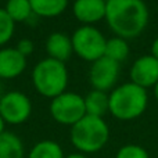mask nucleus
Returning a JSON list of instances; mask_svg holds the SVG:
<instances>
[{
    "mask_svg": "<svg viewBox=\"0 0 158 158\" xmlns=\"http://www.w3.org/2000/svg\"><path fill=\"white\" fill-rule=\"evenodd\" d=\"M35 89L44 97L54 98L65 92L68 85V71L64 63L47 57L39 61L32 72Z\"/></svg>",
    "mask_w": 158,
    "mask_h": 158,
    "instance_id": "nucleus-4",
    "label": "nucleus"
},
{
    "mask_svg": "<svg viewBox=\"0 0 158 158\" xmlns=\"http://www.w3.org/2000/svg\"><path fill=\"white\" fill-rule=\"evenodd\" d=\"M74 53L81 58L94 63L96 60L104 57L107 39L93 25H83L78 28L71 38Z\"/></svg>",
    "mask_w": 158,
    "mask_h": 158,
    "instance_id": "nucleus-5",
    "label": "nucleus"
},
{
    "mask_svg": "<svg viewBox=\"0 0 158 158\" xmlns=\"http://www.w3.org/2000/svg\"><path fill=\"white\" fill-rule=\"evenodd\" d=\"M118 75H119V63L104 56L92 64L89 81L94 90L107 92L115 86Z\"/></svg>",
    "mask_w": 158,
    "mask_h": 158,
    "instance_id": "nucleus-8",
    "label": "nucleus"
},
{
    "mask_svg": "<svg viewBox=\"0 0 158 158\" xmlns=\"http://www.w3.org/2000/svg\"><path fill=\"white\" fill-rule=\"evenodd\" d=\"M151 56H154L158 60V38L154 39L153 44H151Z\"/></svg>",
    "mask_w": 158,
    "mask_h": 158,
    "instance_id": "nucleus-22",
    "label": "nucleus"
},
{
    "mask_svg": "<svg viewBox=\"0 0 158 158\" xmlns=\"http://www.w3.org/2000/svg\"><path fill=\"white\" fill-rule=\"evenodd\" d=\"M28 158H65V156L58 143L53 140H42L32 147Z\"/></svg>",
    "mask_w": 158,
    "mask_h": 158,
    "instance_id": "nucleus-16",
    "label": "nucleus"
},
{
    "mask_svg": "<svg viewBox=\"0 0 158 158\" xmlns=\"http://www.w3.org/2000/svg\"><path fill=\"white\" fill-rule=\"evenodd\" d=\"M83 98L86 115L103 118L107 112H110V94H107V92L93 89Z\"/></svg>",
    "mask_w": 158,
    "mask_h": 158,
    "instance_id": "nucleus-13",
    "label": "nucleus"
},
{
    "mask_svg": "<svg viewBox=\"0 0 158 158\" xmlns=\"http://www.w3.org/2000/svg\"><path fill=\"white\" fill-rule=\"evenodd\" d=\"M22 158H25V157H22Z\"/></svg>",
    "mask_w": 158,
    "mask_h": 158,
    "instance_id": "nucleus-27",
    "label": "nucleus"
},
{
    "mask_svg": "<svg viewBox=\"0 0 158 158\" xmlns=\"http://www.w3.org/2000/svg\"><path fill=\"white\" fill-rule=\"evenodd\" d=\"M46 52L50 58L65 63L74 53L71 38L61 32H54L46 40Z\"/></svg>",
    "mask_w": 158,
    "mask_h": 158,
    "instance_id": "nucleus-12",
    "label": "nucleus"
},
{
    "mask_svg": "<svg viewBox=\"0 0 158 158\" xmlns=\"http://www.w3.org/2000/svg\"><path fill=\"white\" fill-rule=\"evenodd\" d=\"M115 158H150L144 147L137 144H125L117 151Z\"/></svg>",
    "mask_w": 158,
    "mask_h": 158,
    "instance_id": "nucleus-20",
    "label": "nucleus"
},
{
    "mask_svg": "<svg viewBox=\"0 0 158 158\" xmlns=\"http://www.w3.org/2000/svg\"><path fill=\"white\" fill-rule=\"evenodd\" d=\"M33 14L39 17L60 15L68 6V0H29Z\"/></svg>",
    "mask_w": 158,
    "mask_h": 158,
    "instance_id": "nucleus-15",
    "label": "nucleus"
},
{
    "mask_svg": "<svg viewBox=\"0 0 158 158\" xmlns=\"http://www.w3.org/2000/svg\"><path fill=\"white\" fill-rule=\"evenodd\" d=\"M148 104L147 90L128 82L110 93V112L119 121H132L146 111Z\"/></svg>",
    "mask_w": 158,
    "mask_h": 158,
    "instance_id": "nucleus-2",
    "label": "nucleus"
},
{
    "mask_svg": "<svg viewBox=\"0 0 158 158\" xmlns=\"http://www.w3.org/2000/svg\"><path fill=\"white\" fill-rule=\"evenodd\" d=\"M17 50H18L19 53H21L22 56H29L31 53H32V50H33V44H32V42L29 40V39H22L21 42L18 43V46L15 47Z\"/></svg>",
    "mask_w": 158,
    "mask_h": 158,
    "instance_id": "nucleus-21",
    "label": "nucleus"
},
{
    "mask_svg": "<svg viewBox=\"0 0 158 158\" xmlns=\"http://www.w3.org/2000/svg\"><path fill=\"white\" fill-rule=\"evenodd\" d=\"M50 114L56 122L74 126L86 115L85 98L78 93L64 92L52 100Z\"/></svg>",
    "mask_w": 158,
    "mask_h": 158,
    "instance_id": "nucleus-6",
    "label": "nucleus"
},
{
    "mask_svg": "<svg viewBox=\"0 0 158 158\" xmlns=\"http://www.w3.org/2000/svg\"><path fill=\"white\" fill-rule=\"evenodd\" d=\"M131 82L147 90L158 83V60L154 56L146 54L139 57L131 67Z\"/></svg>",
    "mask_w": 158,
    "mask_h": 158,
    "instance_id": "nucleus-9",
    "label": "nucleus"
},
{
    "mask_svg": "<svg viewBox=\"0 0 158 158\" xmlns=\"http://www.w3.org/2000/svg\"><path fill=\"white\" fill-rule=\"evenodd\" d=\"M4 126H6V122L3 121V118L0 117V135H2L3 132H6V131H4Z\"/></svg>",
    "mask_w": 158,
    "mask_h": 158,
    "instance_id": "nucleus-24",
    "label": "nucleus"
},
{
    "mask_svg": "<svg viewBox=\"0 0 158 158\" xmlns=\"http://www.w3.org/2000/svg\"><path fill=\"white\" fill-rule=\"evenodd\" d=\"M4 10L14 22H24L33 14L29 0H8Z\"/></svg>",
    "mask_w": 158,
    "mask_h": 158,
    "instance_id": "nucleus-18",
    "label": "nucleus"
},
{
    "mask_svg": "<svg viewBox=\"0 0 158 158\" xmlns=\"http://www.w3.org/2000/svg\"><path fill=\"white\" fill-rule=\"evenodd\" d=\"M27 68V57L22 56L15 47L0 50V78L14 79Z\"/></svg>",
    "mask_w": 158,
    "mask_h": 158,
    "instance_id": "nucleus-11",
    "label": "nucleus"
},
{
    "mask_svg": "<svg viewBox=\"0 0 158 158\" xmlns=\"http://www.w3.org/2000/svg\"><path fill=\"white\" fill-rule=\"evenodd\" d=\"M106 19L117 36L132 39L148 24V8L143 0H107Z\"/></svg>",
    "mask_w": 158,
    "mask_h": 158,
    "instance_id": "nucleus-1",
    "label": "nucleus"
},
{
    "mask_svg": "<svg viewBox=\"0 0 158 158\" xmlns=\"http://www.w3.org/2000/svg\"><path fill=\"white\" fill-rule=\"evenodd\" d=\"M32 112L29 97L21 92H8L0 97V117L6 123H24Z\"/></svg>",
    "mask_w": 158,
    "mask_h": 158,
    "instance_id": "nucleus-7",
    "label": "nucleus"
},
{
    "mask_svg": "<svg viewBox=\"0 0 158 158\" xmlns=\"http://www.w3.org/2000/svg\"><path fill=\"white\" fill-rule=\"evenodd\" d=\"M65 158H87V157L82 153H72V154H69V156H67Z\"/></svg>",
    "mask_w": 158,
    "mask_h": 158,
    "instance_id": "nucleus-23",
    "label": "nucleus"
},
{
    "mask_svg": "<svg viewBox=\"0 0 158 158\" xmlns=\"http://www.w3.org/2000/svg\"><path fill=\"white\" fill-rule=\"evenodd\" d=\"M153 89H154V97H156V100H157V103H158V83L153 87Z\"/></svg>",
    "mask_w": 158,
    "mask_h": 158,
    "instance_id": "nucleus-25",
    "label": "nucleus"
},
{
    "mask_svg": "<svg viewBox=\"0 0 158 158\" xmlns=\"http://www.w3.org/2000/svg\"><path fill=\"white\" fill-rule=\"evenodd\" d=\"M15 22L10 18L4 8H0V46L7 43L14 33Z\"/></svg>",
    "mask_w": 158,
    "mask_h": 158,
    "instance_id": "nucleus-19",
    "label": "nucleus"
},
{
    "mask_svg": "<svg viewBox=\"0 0 158 158\" xmlns=\"http://www.w3.org/2000/svg\"><path fill=\"white\" fill-rule=\"evenodd\" d=\"M71 143L82 154H93L104 148L110 139V128L100 117L85 115L71 126Z\"/></svg>",
    "mask_w": 158,
    "mask_h": 158,
    "instance_id": "nucleus-3",
    "label": "nucleus"
},
{
    "mask_svg": "<svg viewBox=\"0 0 158 158\" xmlns=\"http://www.w3.org/2000/svg\"><path fill=\"white\" fill-rule=\"evenodd\" d=\"M24 144L22 140L13 132H3L0 135V158H22Z\"/></svg>",
    "mask_w": 158,
    "mask_h": 158,
    "instance_id": "nucleus-14",
    "label": "nucleus"
},
{
    "mask_svg": "<svg viewBox=\"0 0 158 158\" xmlns=\"http://www.w3.org/2000/svg\"><path fill=\"white\" fill-rule=\"evenodd\" d=\"M74 15L85 25H92L106 18L107 0H77L74 3Z\"/></svg>",
    "mask_w": 158,
    "mask_h": 158,
    "instance_id": "nucleus-10",
    "label": "nucleus"
},
{
    "mask_svg": "<svg viewBox=\"0 0 158 158\" xmlns=\"http://www.w3.org/2000/svg\"><path fill=\"white\" fill-rule=\"evenodd\" d=\"M129 52H131V49H129V43L126 39L119 38V36L107 39L106 52H104L106 57L111 58V60L117 61V63H122L129 56Z\"/></svg>",
    "mask_w": 158,
    "mask_h": 158,
    "instance_id": "nucleus-17",
    "label": "nucleus"
},
{
    "mask_svg": "<svg viewBox=\"0 0 158 158\" xmlns=\"http://www.w3.org/2000/svg\"><path fill=\"white\" fill-rule=\"evenodd\" d=\"M3 94H4V93H3V82H2V78H0V97H2Z\"/></svg>",
    "mask_w": 158,
    "mask_h": 158,
    "instance_id": "nucleus-26",
    "label": "nucleus"
}]
</instances>
